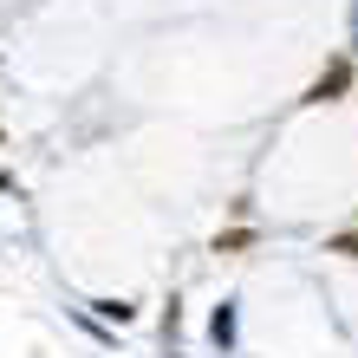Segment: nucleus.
Returning <instances> with one entry per match:
<instances>
[{"label":"nucleus","instance_id":"obj_4","mask_svg":"<svg viewBox=\"0 0 358 358\" xmlns=\"http://www.w3.org/2000/svg\"><path fill=\"white\" fill-rule=\"evenodd\" d=\"M241 248H255V228H228V235H215V255H241Z\"/></svg>","mask_w":358,"mask_h":358},{"label":"nucleus","instance_id":"obj_1","mask_svg":"<svg viewBox=\"0 0 358 358\" xmlns=\"http://www.w3.org/2000/svg\"><path fill=\"white\" fill-rule=\"evenodd\" d=\"M358 85V72H352V59H332V66L313 78V92H306V104H332V98H345Z\"/></svg>","mask_w":358,"mask_h":358},{"label":"nucleus","instance_id":"obj_2","mask_svg":"<svg viewBox=\"0 0 358 358\" xmlns=\"http://www.w3.org/2000/svg\"><path fill=\"white\" fill-rule=\"evenodd\" d=\"M208 339H215V352H222V358L241 345V313H235V300H222L215 313H208Z\"/></svg>","mask_w":358,"mask_h":358},{"label":"nucleus","instance_id":"obj_3","mask_svg":"<svg viewBox=\"0 0 358 358\" xmlns=\"http://www.w3.org/2000/svg\"><path fill=\"white\" fill-rule=\"evenodd\" d=\"M92 313H98L104 326H131V320H137V306H131V300H92Z\"/></svg>","mask_w":358,"mask_h":358}]
</instances>
